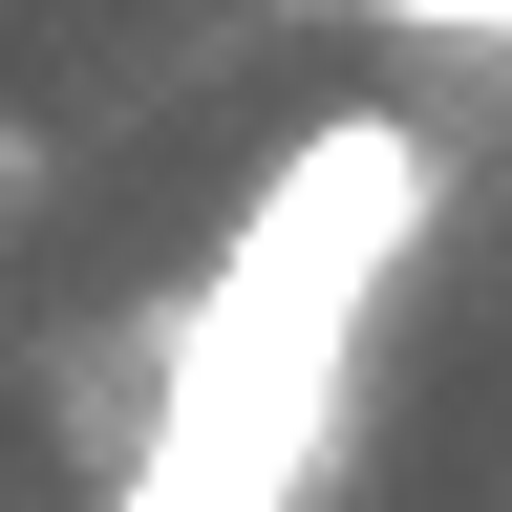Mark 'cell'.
Segmentation results:
<instances>
[{
  "instance_id": "1",
  "label": "cell",
  "mask_w": 512,
  "mask_h": 512,
  "mask_svg": "<svg viewBox=\"0 0 512 512\" xmlns=\"http://www.w3.org/2000/svg\"><path fill=\"white\" fill-rule=\"evenodd\" d=\"M448 214V150L406 107H320L278 171L235 192V235H214V278H192L150 342V427H128V470L107 512H299L320 491V448H342V384H363V299L427 256Z\"/></svg>"
}]
</instances>
